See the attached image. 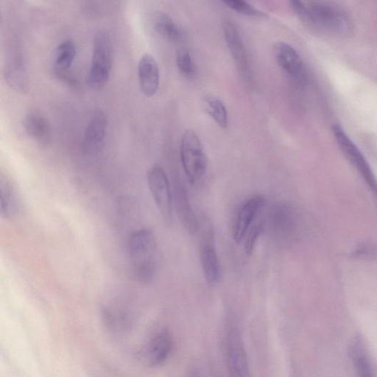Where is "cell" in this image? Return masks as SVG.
I'll use <instances>...</instances> for the list:
<instances>
[{
	"mask_svg": "<svg viewBox=\"0 0 377 377\" xmlns=\"http://www.w3.org/2000/svg\"><path fill=\"white\" fill-rule=\"evenodd\" d=\"M128 248L135 278L141 283L152 281L159 263L158 246L154 232L148 228L134 231L130 235Z\"/></svg>",
	"mask_w": 377,
	"mask_h": 377,
	"instance_id": "1",
	"label": "cell"
},
{
	"mask_svg": "<svg viewBox=\"0 0 377 377\" xmlns=\"http://www.w3.org/2000/svg\"><path fill=\"white\" fill-rule=\"evenodd\" d=\"M113 45L106 32L99 33L94 40L93 54L86 82L94 90L103 89L110 78L113 64Z\"/></svg>",
	"mask_w": 377,
	"mask_h": 377,
	"instance_id": "2",
	"label": "cell"
},
{
	"mask_svg": "<svg viewBox=\"0 0 377 377\" xmlns=\"http://www.w3.org/2000/svg\"><path fill=\"white\" fill-rule=\"evenodd\" d=\"M180 157L188 182L194 185L204 176L208 159L198 135L193 130L186 131L181 139Z\"/></svg>",
	"mask_w": 377,
	"mask_h": 377,
	"instance_id": "3",
	"label": "cell"
},
{
	"mask_svg": "<svg viewBox=\"0 0 377 377\" xmlns=\"http://www.w3.org/2000/svg\"><path fill=\"white\" fill-rule=\"evenodd\" d=\"M198 233L201 238L200 258L204 276L208 284L215 286L221 278V263L214 245L213 228L206 216L199 218Z\"/></svg>",
	"mask_w": 377,
	"mask_h": 377,
	"instance_id": "4",
	"label": "cell"
},
{
	"mask_svg": "<svg viewBox=\"0 0 377 377\" xmlns=\"http://www.w3.org/2000/svg\"><path fill=\"white\" fill-rule=\"evenodd\" d=\"M148 184L151 193L164 220L171 223L173 218V195L166 173L155 165L148 172Z\"/></svg>",
	"mask_w": 377,
	"mask_h": 377,
	"instance_id": "5",
	"label": "cell"
},
{
	"mask_svg": "<svg viewBox=\"0 0 377 377\" xmlns=\"http://www.w3.org/2000/svg\"><path fill=\"white\" fill-rule=\"evenodd\" d=\"M333 132L343 154L361 173L377 197V181L361 151L340 126H336Z\"/></svg>",
	"mask_w": 377,
	"mask_h": 377,
	"instance_id": "6",
	"label": "cell"
},
{
	"mask_svg": "<svg viewBox=\"0 0 377 377\" xmlns=\"http://www.w3.org/2000/svg\"><path fill=\"white\" fill-rule=\"evenodd\" d=\"M173 345L171 333L167 330H162L139 351V361L148 367L159 368L168 361Z\"/></svg>",
	"mask_w": 377,
	"mask_h": 377,
	"instance_id": "7",
	"label": "cell"
},
{
	"mask_svg": "<svg viewBox=\"0 0 377 377\" xmlns=\"http://www.w3.org/2000/svg\"><path fill=\"white\" fill-rule=\"evenodd\" d=\"M226 355L229 371L233 376H250L248 358L240 330L232 327L226 338Z\"/></svg>",
	"mask_w": 377,
	"mask_h": 377,
	"instance_id": "8",
	"label": "cell"
},
{
	"mask_svg": "<svg viewBox=\"0 0 377 377\" xmlns=\"http://www.w3.org/2000/svg\"><path fill=\"white\" fill-rule=\"evenodd\" d=\"M108 127V118L105 112L100 109L93 111L83 139V150L89 156L99 154L104 145Z\"/></svg>",
	"mask_w": 377,
	"mask_h": 377,
	"instance_id": "9",
	"label": "cell"
},
{
	"mask_svg": "<svg viewBox=\"0 0 377 377\" xmlns=\"http://www.w3.org/2000/svg\"><path fill=\"white\" fill-rule=\"evenodd\" d=\"M274 55L280 67L299 85L308 82V74L301 57L291 46L278 42L274 46Z\"/></svg>",
	"mask_w": 377,
	"mask_h": 377,
	"instance_id": "10",
	"label": "cell"
},
{
	"mask_svg": "<svg viewBox=\"0 0 377 377\" xmlns=\"http://www.w3.org/2000/svg\"><path fill=\"white\" fill-rule=\"evenodd\" d=\"M265 198L262 196H255L249 198L241 206L236 218L233 226V239L236 243L240 244L246 238L248 230L264 207Z\"/></svg>",
	"mask_w": 377,
	"mask_h": 377,
	"instance_id": "11",
	"label": "cell"
},
{
	"mask_svg": "<svg viewBox=\"0 0 377 377\" xmlns=\"http://www.w3.org/2000/svg\"><path fill=\"white\" fill-rule=\"evenodd\" d=\"M224 36L230 53L244 76L249 73V62L243 40L235 24L228 19L223 24Z\"/></svg>",
	"mask_w": 377,
	"mask_h": 377,
	"instance_id": "12",
	"label": "cell"
},
{
	"mask_svg": "<svg viewBox=\"0 0 377 377\" xmlns=\"http://www.w3.org/2000/svg\"><path fill=\"white\" fill-rule=\"evenodd\" d=\"M138 76L141 91L148 98H151L157 93L159 87V69L155 59L146 54L139 60Z\"/></svg>",
	"mask_w": 377,
	"mask_h": 377,
	"instance_id": "13",
	"label": "cell"
},
{
	"mask_svg": "<svg viewBox=\"0 0 377 377\" xmlns=\"http://www.w3.org/2000/svg\"><path fill=\"white\" fill-rule=\"evenodd\" d=\"M0 211L6 219L15 218L20 211L21 198L13 180L3 172L0 174Z\"/></svg>",
	"mask_w": 377,
	"mask_h": 377,
	"instance_id": "14",
	"label": "cell"
},
{
	"mask_svg": "<svg viewBox=\"0 0 377 377\" xmlns=\"http://www.w3.org/2000/svg\"><path fill=\"white\" fill-rule=\"evenodd\" d=\"M26 134L38 144H49L51 140L52 131L49 121L39 113H29L23 121Z\"/></svg>",
	"mask_w": 377,
	"mask_h": 377,
	"instance_id": "15",
	"label": "cell"
},
{
	"mask_svg": "<svg viewBox=\"0 0 377 377\" xmlns=\"http://www.w3.org/2000/svg\"><path fill=\"white\" fill-rule=\"evenodd\" d=\"M175 207L184 228L191 235L198 233L199 218L193 211L184 188L181 186L176 188Z\"/></svg>",
	"mask_w": 377,
	"mask_h": 377,
	"instance_id": "16",
	"label": "cell"
},
{
	"mask_svg": "<svg viewBox=\"0 0 377 377\" xmlns=\"http://www.w3.org/2000/svg\"><path fill=\"white\" fill-rule=\"evenodd\" d=\"M154 26L156 32L167 40L176 43L183 40L182 31L167 14H156L154 19Z\"/></svg>",
	"mask_w": 377,
	"mask_h": 377,
	"instance_id": "17",
	"label": "cell"
},
{
	"mask_svg": "<svg viewBox=\"0 0 377 377\" xmlns=\"http://www.w3.org/2000/svg\"><path fill=\"white\" fill-rule=\"evenodd\" d=\"M204 111L211 117L221 129H226L228 125V115L223 103L214 96H207L203 101Z\"/></svg>",
	"mask_w": 377,
	"mask_h": 377,
	"instance_id": "18",
	"label": "cell"
},
{
	"mask_svg": "<svg viewBox=\"0 0 377 377\" xmlns=\"http://www.w3.org/2000/svg\"><path fill=\"white\" fill-rule=\"evenodd\" d=\"M76 56V45L72 41L60 44L55 52L54 64L59 72H65L72 66Z\"/></svg>",
	"mask_w": 377,
	"mask_h": 377,
	"instance_id": "19",
	"label": "cell"
},
{
	"mask_svg": "<svg viewBox=\"0 0 377 377\" xmlns=\"http://www.w3.org/2000/svg\"><path fill=\"white\" fill-rule=\"evenodd\" d=\"M176 64L179 72L187 79H193L196 74V67L193 58L187 50L181 49L176 54Z\"/></svg>",
	"mask_w": 377,
	"mask_h": 377,
	"instance_id": "20",
	"label": "cell"
},
{
	"mask_svg": "<svg viewBox=\"0 0 377 377\" xmlns=\"http://www.w3.org/2000/svg\"><path fill=\"white\" fill-rule=\"evenodd\" d=\"M221 1L234 11L248 16H264L265 14L250 5L246 0H221Z\"/></svg>",
	"mask_w": 377,
	"mask_h": 377,
	"instance_id": "21",
	"label": "cell"
},
{
	"mask_svg": "<svg viewBox=\"0 0 377 377\" xmlns=\"http://www.w3.org/2000/svg\"><path fill=\"white\" fill-rule=\"evenodd\" d=\"M263 230V226L261 223L253 224L251 228L248 230L246 236V241L245 245L246 252L248 255L252 254L256 243L257 241L259 235H261Z\"/></svg>",
	"mask_w": 377,
	"mask_h": 377,
	"instance_id": "22",
	"label": "cell"
},
{
	"mask_svg": "<svg viewBox=\"0 0 377 377\" xmlns=\"http://www.w3.org/2000/svg\"><path fill=\"white\" fill-rule=\"evenodd\" d=\"M292 7L296 13L303 19H310L309 10L306 9L301 0H290Z\"/></svg>",
	"mask_w": 377,
	"mask_h": 377,
	"instance_id": "23",
	"label": "cell"
}]
</instances>
